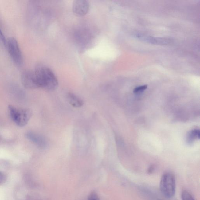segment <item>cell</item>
Segmentation results:
<instances>
[{"mask_svg": "<svg viewBox=\"0 0 200 200\" xmlns=\"http://www.w3.org/2000/svg\"><path fill=\"white\" fill-rule=\"evenodd\" d=\"M6 45L13 61L17 65L21 66L22 65L23 59L17 40L14 38H8L7 40Z\"/></svg>", "mask_w": 200, "mask_h": 200, "instance_id": "4", "label": "cell"}, {"mask_svg": "<svg viewBox=\"0 0 200 200\" xmlns=\"http://www.w3.org/2000/svg\"><path fill=\"white\" fill-rule=\"evenodd\" d=\"M22 81L24 85L28 88H37L34 71L26 70L22 75Z\"/></svg>", "mask_w": 200, "mask_h": 200, "instance_id": "6", "label": "cell"}, {"mask_svg": "<svg viewBox=\"0 0 200 200\" xmlns=\"http://www.w3.org/2000/svg\"><path fill=\"white\" fill-rule=\"evenodd\" d=\"M181 198L182 200H195L190 193L186 190L182 191Z\"/></svg>", "mask_w": 200, "mask_h": 200, "instance_id": "11", "label": "cell"}, {"mask_svg": "<svg viewBox=\"0 0 200 200\" xmlns=\"http://www.w3.org/2000/svg\"><path fill=\"white\" fill-rule=\"evenodd\" d=\"M136 37L141 40L154 44L165 45L169 44L170 41L168 39L146 37L141 34H136Z\"/></svg>", "mask_w": 200, "mask_h": 200, "instance_id": "8", "label": "cell"}, {"mask_svg": "<svg viewBox=\"0 0 200 200\" xmlns=\"http://www.w3.org/2000/svg\"><path fill=\"white\" fill-rule=\"evenodd\" d=\"M10 116L17 126L23 127L28 124L31 116V112L29 109H18L14 106L8 107Z\"/></svg>", "mask_w": 200, "mask_h": 200, "instance_id": "3", "label": "cell"}, {"mask_svg": "<svg viewBox=\"0 0 200 200\" xmlns=\"http://www.w3.org/2000/svg\"><path fill=\"white\" fill-rule=\"evenodd\" d=\"M147 87V86L146 85L136 87L134 90V93H140V92H143V91L146 90Z\"/></svg>", "mask_w": 200, "mask_h": 200, "instance_id": "12", "label": "cell"}, {"mask_svg": "<svg viewBox=\"0 0 200 200\" xmlns=\"http://www.w3.org/2000/svg\"><path fill=\"white\" fill-rule=\"evenodd\" d=\"M88 200H99L98 196L96 192H93L89 195Z\"/></svg>", "mask_w": 200, "mask_h": 200, "instance_id": "13", "label": "cell"}, {"mask_svg": "<svg viewBox=\"0 0 200 200\" xmlns=\"http://www.w3.org/2000/svg\"><path fill=\"white\" fill-rule=\"evenodd\" d=\"M27 136L31 141L41 149H45L48 145L46 139L37 133L30 132L28 133Z\"/></svg>", "mask_w": 200, "mask_h": 200, "instance_id": "7", "label": "cell"}, {"mask_svg": "<svg viewBox=\"0 0 200 200\" xmlns=\"http://www.w3.org/2000/svg\"><path fill=\"white\" fill-rule=\"evenodd\" d=\"M68 100L70 104L73 107L80 108L83 106L84 103L81 99L76 95L72 93H69L67 95Z\"/></svg>", "mask_w": 200, "mask_h": 200, "instance_id": "9", "label": "cell"}, {"mask_svg": "<svg viewBox=\"0 0 200 200\" xmlns=\"http://www.w3.org/2000/svg\"><path fill=\"white\" fill-rule=\"evenodd\" d=\"M72 9L73 12L77 16H84L88 12L90 4L85 0H76L73 2Z\"/></svg>", "mask_w": 200, "mask_h": 200, "instance_id": "5", "label": "cell"}, {"mask_svg": "<svg viewBox=\"0 0 200 200\" xmlns=\"http://www.w3.org/2000/svg\"><path fill=\"white\" fill-rule=\"evenodd\" d=\"M162 200V199H158V200Z\"/></svg>", "mask_w": 200, "mask_h": 200, "instance_id": "16", "label": "cell"}, {"mask_svg": "<svg viewBox=\"0 0 200 200\" xmlns=\"http://www.w3.org/2000/svg\"><path fill=\"white\" fill-rule=\"evenodd\" d=\"M37 88L52 91L57 88L58 80L51 69L46 66H38L34 70Z\"/></svg>", "mask_w": 200, "mask_h": 200, "instance_id": "1", "label": "cell"}, {"mask_svg": "<svg viewBox=\"0 0 200 200\" xmlns=\"http://www.w3.org/2000/svg\"><path fill=\"white\" fill-rule=\"evenodd\" d=\"M200 131L198 129H194L190 132L188 134L187 141L188 143H191L195 139H199Z\"/></svg>", "mask_w": 200, "mask_h": 200, "instance_id": "10", "label": "cell"}, {"mask_svg": "<svg viewBox=\"0 0 200 200\" xmlns=\"http://www.w3.org/2000/svg\"><path fill=\"white\" fill-rule=\"evenodd\" d=\"M3 179V175L2 172H0V181H2Z\"/></svg>", "mask_w": 200, "mask_h": 200, "instance_id": "15", "label": "cell"}, {"mask_svg": "<svg viewBox=\"0 0 200 200\" xmlns=\"http://www.w3.org/2000/svg\"><path fill=\"white\" fill-rule=\"evenodd\" d=\"M160 190L164 196L171 198L175 196L176 190V181L172 173H165L162 175L160 182Z\"/></svg>", "mask_w": 200, "mask_h": 200, "instance_id": "2", "label": "cell"}, {"mask_svg": "<svg viewBox=\"0 0 200 200\" xmlns=\"http://www.w3.org/2000/svg\"><path fill=\"white\" fill-rule=\"evenodd\" d=\"M7 40L6 39L4 35V34L1 31L0 29V42L2 43L4 45H6V44Z\"/></svg>", "mask_w": 200, "mask_h": 200, "instance_id": "14", "label": "cell"}]
</instances>
